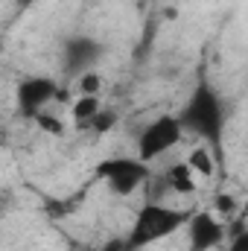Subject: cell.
<instances>
[{
  "label": "cell",
  "instance_id": "obj_1",
  "mask_svg": "<svg viewBox=\"0 0 248 251\" xmlns=\"http://www.w3.org/2000/svg\"><path fill=\"white\" fill-rule=\"evenodd\" d=\"M184 131L201 137V143L207 149H222V134H225V105L219 100V94L207 85L198 82L184 102V108L175 114Z\"/></svg>",
  "mask_w": 248,
  "mask_h": 251
},
{
  "label": "cell",
  "instance_id": "obj_2",
  "mask_svg": "<svg viewBox=\"0 0 248 251\" xmlns=\"http://www.w3.org/2000/svg\"><path fill=\"white\" fill-rule=\"evenodd\" d=\"M187 219H190V210H178V207H170L161 201H146L134 216V225H131L125 246H128V251H137L152 246V243H161V240L173 237L175 231H181Z\"/></svg>",
  "mask_w": 248,
  "mask_h": 251
},
{
  "label": "cell",
  "instance_id": "obj_3",
  "mask_svg": "<svg viewBox=\"0 0 248 251\" xmlns=\"http://www.w3.org/2000/svg\"><path fill=\"white\" fill-rule=\"evenodd\" d=\"M97 178L105 181L108 190L117 196H131L134 190H140L152 178V167L143 164L140 158L117 155V158H105L97 164Z\"/></svg>",
  "mask_w": 248,
  "mask_h": 251
},
{
  "label": "cell",
  "instance_id": "obj_4",
  "mask_svg": "<svg viewBox=\"0 0 248 251\" xmlns=\"http://www.w3.org/2000/svg\"><path fill=\"white\" fill-rule=\"evenodd\" d=\"M181 137H184V128L178 123V117L175 114H161L152 123L143 126V131L137 137V158L143 164H152V161L164 158L170 149H175Z\"/></svg>",
  "mask_w": 248,
  "mask_h": 251
},
{
  "label": "cell",
  "instance_id": "obj_5",
  "mask_svg": "<svg viewBox=\"0 0 248 251\" xmlns=\"http://www.w3.org/2000/svg\"><path fill=\"white\" fill-rule=\"evenodd\" d=\"M56 97H59V85L50 76H26L15 85V105L21 117H29V120L41 114Z\"/></svg>",
  "mask_w": 248,
  "mask_h": 251
},
{
  "label": "cell",
  "instance_id": "obj_6",
  "mask_svg": "<svg viewBox=\"0 0 248 251\" xmlns=\"http://www.w3.org/2000/svg\"><path fill=\"white\" fill-rule=\"evenodd\" d=\"M225 237H228V228H225V222L216 213H210V210L190 213V219H187L190 251H213L225 243Z\"/></svg>",
  "mask_w": 248,
  "mask_h": 251
},
{
  "label": "cell",
  "instance_id": "obj_7",
  "mask_svg": "<svg viewBox=\"0 0 248 251\" xmlns=\"http://www.w3.org/2000/svg\"><path fill=\"white\" fill-rule=\"evenodd\" d=\"M64 53V70L73 76H82L85 70H94V64L102 59V44L91 35H73L62 47Z\"/></svg>",
  "mask_w": 248,
  "mask_h": 251
},
{
  "label": "cell",
  "instance_id": "obj_8",
  "mask_svg": "<svg viewBox=\"0 0 248 251\" xmlns=\"http://www.w3.org/2000/svg\"><path fill=\"white\" fill-rule=\"evenodd\" d=\"M164 184L173 190V193H178V196H187V193L196 190V176L190 173V167H187L184 161H178V164H173L164 173Z\"/></svg>",
  "mask_w": 248,
  "mask_h": 251
},
{
  "label": "cell",
  "instance_id": "obj_9",
  "mask_svg": "<svg viewBox=\"0 0 248 251\" xmlns=\"http://www.w3.org/2000/svg\"><path fill=\"white\" fill-rule=\"evenodd\" d=\"M99 108H102L99 97H76L73 105H70V117H73L76 128H88V123L97 117Z\"/></svg>",
  "mask_w": 248,
  "mask_h": 251
},
{
  "label": "cell",
  "instance_id": "obj_10",
  "mask_svg": "<svg viewBox=\"0 0 248 251\" xmlns=\"http://www.w3.org/2000/svg\"><path fill=\"white\" fill-rule=\"evenodd\" d=\"M184 164L190 167V173H193V176H201V178H210V176L216 173V158H213V149H207L204 143H201L198 149H193V152H190V158H187Z\"/></svg>",
  "mask_w": 248,
  "mask_h": 251
},
{
  "label": "cell",
  "instance_id": "obj_11",
  "mask_svg": "<svg viewBox=\"0 0 248 251\" xmlns=\"http://www.w3.org/2000/svg\"><path fill=\"white\" fill-rule=\"evenodd\" d=\"M76 88H79V97H99L102 79H99V73L85 70L82 76H76Z\"/></svg>",
  "mask_w": 248,
  "mask_h": 251
},
{
  "label": "cell",
  "instance_id": "obj_12",
  "mask_svg": "<svg viewBox=\"0 0 248 251\" xmlns=\"http://www.w3.org/2000/svg\"><path fill=\"white\" fill-rule=\"evenodd\" d=\"M117 120H120V117H117V111H114V108H108V111H105V108H99V111H97V117L88 123V128H94L97 134H105V131H111V128L117 126Z\"/></svg>",
  "mask_w": 248,
  "mask_h": 251
},
{
  "label": "cell",
  "instance_id": "obj_13",
  "mask_svg": "<svg viewBox=\"0 0 248 251\" xmlns=\"http://www.w3.org/2000/svg\"><path fill=\"white\" fill-rule=\"evenodd\" d=\"M32 120L38 123V128H41V131H47V134H56V137H62V134H64V123L59 120V117H53V114H47V111H41V114H35Z\"/></svg>",
  "mask_w": 248,
  "mask_h": 251
},
{
  "label": "cell",
  "instance_id": "obj_14",
  "mask_svg": "<svg viewBox=\"0 0 248 251\" xmlns=\"http://www.w3.org/2000/svg\"><path fill=\"white\" fill-rule=\"evenodd\" d=\"M216 210H219V219L228 222V219L237 213V201H234L231 196H219V199H216Z\"/></svg>",
  "mask_w": 248,
  "mask_h": 251
},
{
  "label": "cell",
  "instance_id": "obj_15",
  "mask_svg": "<svg viewBox=\"0 0 248 251\" xmlns=\"http://www.w3.org/2000/svg\"><path fill=\"white\" fill-rule=\"evenodd\" d=\"M228 251H248V231H246V225H237V231H234V237H231V243H228Z\"/></svg>",
  "mask_w": 248,
  "mask_h": 251
},
{
  "label": "cell",
  "instance_id": "obj_16",
  "mask_svg": "<svg viewBox=\"0 0 248 251\" xmlns=\"http://www.w3.org/2000/svg\"><path fill=\"white\" fill-rule=\"evenodd\" d=\"M102 251H128V246H125V240H111Z\"/></svg>",
  "mask_w": 248,
  "mask_h": 251
},
{
  "label": "cell",
  "instance_id": "obj_17",
  "mask_svg": "<svg viewBox=\"0 0 248 251\" xmlns=\"http://www.w3.org/2000/svg\"><path fill=\"white\" fill-rule=\"evenodd\" d=\"M29 3H32V0H18V6H24V9H26Z\"/></svg>",
  "mask_w": 248,
  "mask_h": 251
},
{
  "label": "cell",
  "instance_id": "obj_18",
  "mask_svg": "<svg viewBox=\"0 0 248 251\" xmlns=\"http://www.w3.org/2000/svg\"><path fill=\"white\" fill-rule=\"evenodd\" d=\"M0 140H3V128H0Z\"/></svg>",
  "mask_w": 248,
  "mask_h": 251
}]
</instances>
